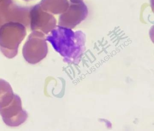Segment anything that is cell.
<instances>
[{"label": "cell", "instance_id": "cell-1", "mask_svg": "<svg viewBox=\"0 0 154 131\" xmlns=\"http://www.w3.org/2000/svg\"><path fill=\"white\" fill-rule=\"evenodd\" d=\"M46 40L67 63H79L85 50L86 36L81 31L74 32L69 28L56 26Z\"/></svg>", "mask_w": 154, "mask_h": 131}, {"label": "cell", "instance_id": "cell-2", "mask_svg": "<svg viewBox=\"0 0 154 131\" xmlns=\"http://www.w3.org/2000/svg\"><path fill=\"white\" fill-rule=\"evenodd\" d=\"M26 34L25 27L19 23H9L0 28V49L7 58L17 54L20 44Z\"/></svg>", "mask_w": 154, "mask_h": 131}, {"label": "cell", "instance_id": "cell-3", "mask_svg": "<svg viewBox=\"0 0 154 131\" xmlns=\"http://www.w3.org/2000/svg\"><path fill=\"white\" fill-rule=\"evenodd\" d=\"M46 40L43 33L34 31L23 47V55L28 63L35 64L45 58L48 52Z\"/></svg>", "mask_w": 154, "mask_h": 131}, {"label": "cell", "instance_id": "cell-4", "mask_svg": "<svg viewBox=\"0 0 154 131\" xmlns=\"http://www.w3.org/2000/svg\"><path fill=\"white\" fill-rule=\"evenodd\" d=\"M0 115L4 123L12 127L22 124L28 117L26 111L22 108L21 98L16 94L9 104L0 108Z\"/></svg>", "mask_w": 154, "mask_h": 131}, {"label": "cell", "instance_id": "cell-5", "mask_svg": "<svg viewBox=\"0 0 154 131\" xmlns=\"http://www.w3.org/2000/svg\"><path fill=\"white\" fill-rule=\"evenodd\" d=\"M88 9L83 1L69 3L66 11L59 17L58 26L72 29L88 16Z\"/></svg>", "mask_w": 154, "mask_h": 131}, {"label": "cell", "instance_id": "cell-6", "mask_svg": "<svg viewBox=\"0 0 154 131\" xmlns=\"http://www.w3.org/2000/svg\"><path fill=\"white\" fill-rule=\"evenodd\" d=\"M68 0H43L42 8L54 14H62L69 7Z\"/></svg>", "mask_w": 154, "mask_h": 131}, {"label": "cell", "instance_id": "cell-7", "mask_svg": "<svg viewBox=\"0 0 154 131\" xmlns=\"http://www.w3.org/2000/svg\"><path fill=\"white\" fill-rule=\"evenodd\" d=\"M10 84L4 80L0 79V105L14 95Z\"/></svg>", "mask_w": 154, "mask_h": 131}, {"label": "cell", "instance_id": "cell-8", "mask_svg": "<svg viewBox=\"0 0 154 131\" xmlns=\"http://www.w3.org/2000/svg\"><path fill=\"white\" fill-rule=\"evenodd\" d=\"M70 2H81L83 1V0H70Z\"/></svg>", "mask_w": 154, "mask_h": 131}]
</instances>
